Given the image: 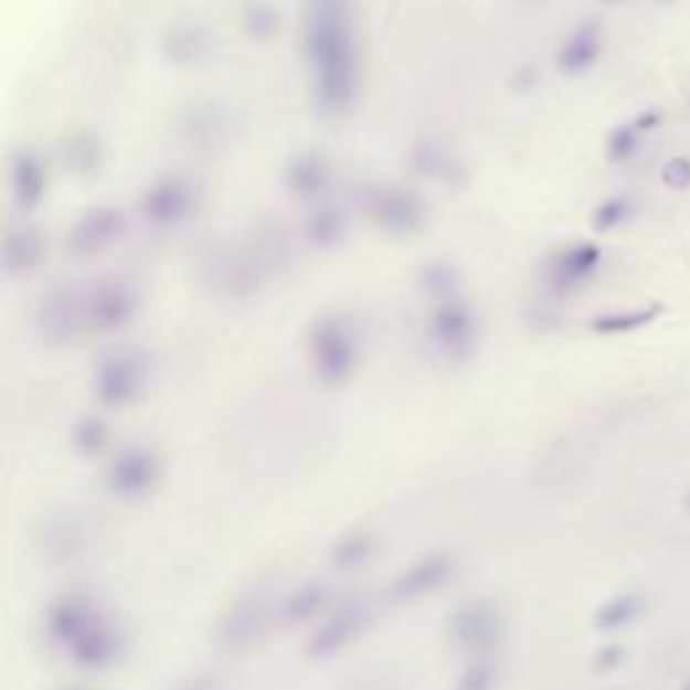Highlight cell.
<instances>
[{
    "label": "cell",
    "instance_id": "6da1fadb",
    "mask_svg": "<svg viewBox=\"0 0 690 690\" xmlns=\"http://www.w3.org/2000/svg\"><path fill=\"white\" fill-rule=\"evenodd\" d=\"M305 54L314 100L323 114L351 108L359 89V49L346 6H314L305 22Z\"/></svg>",
    "mask_w": 690,
    "mask_h": 690
},
{
    "label": "cell",
    "instance_id": "7a4b0ae2",
    "mask_svg": "<svg viewBox=\"0 0 690 690\" xmlns=\"http://www.w3.org/2000/svg\"><path fill=\"white\" fill-rule=\"evenodd\" d=\"M310 368L323 386H343L353 378L362 359L359 329L351 316L323 314L308 329Z\"/></svg>",
    "mask_w": 690,
    "mask_h": 690
},
{
    "label": "cell",
    "instance_id": "3957f363",
    "mask_svg": "<svg viewBox=\"0 0 690 690\" xmlns=\"http://www.w3.org/2000/svg\"><path fill=\"white\" fill-rule=\"evenodd\" d=\"M424 335L445 362H464L478 346V314L461 295L439 299L426 314Z\"/></svg>",
    "mask_w": 690,
    "mask_h": 690
},
{
    "label": "cell",
    "instance_id": "277c9868",
    "mask_svg": "<svg viewBox=\"0 0 690 690\" xmlns=\"http://www.w3.org/2000/svg\"><path fill=\"white\" fill-rule=\"evenodd\" d=\"M84 308H87L89 335H114L136 319L140 295L136 284L127 278L108 276L84 286Z\"/></svg>",
    "mask_w": 690,
    "mask_h": 690
},
{
    "label": "cell",
    "instance_id": "5b68a950",
    "mask_svg": "<svg viewBox=\"0 0 690 690\" xmlns=\"http://www.w3.org/2000/svg\"><path fill=\"white\" fill-rule=\"evenodd\" d=\"M198 205V187L187 176L168 173L146 187L140 198V219L151 230H176L194 216Z\"/></svg>",
    "mask_w": 690,
    "mask_h": 690
},
{
    "label": "cell",
    "instance_id": "8992f818",
    "mask_svg": "<svg viewBox=\"0 0 690 690\" xmlns=\"http://www.w3.org/2000/svg\"><path fill=\"white\" fill-rule=\"evenodd\" d=\"M149 381V362L136 348L106 353L95 370V396L106 407H127L144 394Z\"/></svg>",
    "mask_w": 690,
    "mask_h": 690
},
{
    "label": "cell",
    "instance_id": "52a82bcc",
    "mask_svg": "<svg viewBox=\"0 0 690 690\" xmlns=\"http://www.w3.org/2000/svg\"><path fill=\"white\" fill-rule=\"evenodd\" d=\"M364 211H368L375 227H381L392 237L415 235L426 224L424 198L407 187H370L364 194Z\"/></svg>",
    "mask_w": 690,
    "mask_h": 690
},
{
    "label": "cell",
    "instance_id": "ba28073f",
    "mask_svg": "<svg viewBox=\"0 0 690 690\" xmlns=\"http://www.w3.org/2000/svg\"><path fill=\"white\" fill-rule=\"evenodd\" d=\"M127 230H130V222L121 208L95 205L71 224L68 235H65V248L78 259H95V256L112 252L127 235Z\"/></svg>",
    "mask_w": 690,
    "mask_h": 690
},
{
    "label": "cell",
    "instance_id": "9c48e42d",
    "mask_svg": "<svg viewBox=\"0 0 690 690\" xmlns=\"http://www.w3.org/2000/svg\"><path fill=\"white\" fill-rule=\"evenodd\" d=\"M39 335L52 346L76 343L89 335L87 308H84V289H54L41 299L35 314Z\"/></svg>",
    "mask_w": 690,
    "mask_h": 690
},
{
    "label": "cell",
    "instance_id": "30bf717a",
    "mask_svg": "<svg viewBox=\"0 0 690 690\" xmlns=\"http://www.w3.org/2000/svg\"><path fill=\"white\" fill-rule=\"evenodd\" d=\"M335 168L327 155L308 149L291 157L284 168V187L291 198L302 203H321L323 194L332 189Z\"/></svg>",
    "mask_w": 690,
    "mask_h": 690
},
{
    "label": "cell",
    "instance_id": "8fae6325",
    "mask_svg": "<svg viewBox=\"0 0 690 690\" xmlns=\"http://www.w3.org/2000/svg\"><path fill=\"white\" fill-rule=\"evenodd\" d=\"M598 262H602V248L596 243H575V246L561 248L548 262V286L555 295H572L596 276Z\"/></svg>",
    "mask_w": 690,
    "mask_h": 690
},
{
    "label": "cell",
    "instance_id": "7c38bea8",
    "mask_svg": "<svg viewBox=\"0 0 690 690\" xmlns=\"http://www.w3.org/2000/svg\"><path fill=\"white\" fill-rule=\"evenodd\" d=\"M9 189L11 198H14V203L20 205L22 211H33V208L41 205V200L46 198L49 189V170L39 151L20 149L11 157Z\"/></svg>",
    "mask_w": 690,
    "mask_h": 690
},
{
    "label": "cell",
    "instance_id": "4fadbf2b",
    "mask_svg": "<svg viewBox=\"0 0 690 690\" xmlns=\"http://www.w3.org/2000/svg\"><path fill=\"white\" fill-rule=\"evenodd\" d=\"M46 259V241L33 227L6 230L3 235V270L9 278H28Z\"/></svg>",
    "mask_w": 690,
    "mask_h": 690
},
{
    "label": "cell",
    "instance_id": "5bb4252c",
    "mask_svg": "<svg viewBox=\"0 0 690 690\" xmlns=\"http://www.w3.org/2000/svg\"><path fill=\"white\" fill-rule=\"evenodd\" d=\"M160 473V464L157 456L146 448H127L125 454H119L112 464V488L121 497H138V493L149 491L151 484L157 480Z\"/></svg>",
    "mask_w": 690,
    "mask_h": 690
},
{
    "label": "cell",
    "instance_id": "9a60e30c",
    "mask_svg": "<svg viewBox=\"0 0 690 690\" xmlns=\"http://www.w3.org/2000/svg\"><path fill=\"white\" fill-rule=\"evenodd\" d=\"M602 52V33L596 22H583L577 30L566 35V41L559 49L555 65L564 76H580L591 68Z\"/></svg>",
    "mask_w": 690,
    "mask_h": 690
},
{
    "label": "cell",
    "instance_id": "2e32d148",
    "mask_svg": "<svg viewBox=\"0 0 690 690\" xmlns=\"http://www.w3.org/2000/svg\"><path fill=\"white\" fill-rule=\"evenodd\" d=\"M348 232V216L332 203H316L302 222V237L316 252H327L343 243Z\"/></svg>",
    "mask_w": 690,
    "mask_h": 690
},
{
    "label": "cell",
    "instance_id": "e0dca14e",
    "mask_svg": "<svg viewBox=\"0 0 690 690\" xmlns=\"http://www.w3.org/2000/svg\"><path fill=\"white\" fill-rule=\"evenodd\" d=\"M413 168L415 173L424 176V179L432 181H443V184H450L456 181V173H459V162L448 155V149L439 144H418L413 149Z\"/></svg>",
    "mask_w": 690,
    "mask_h": 690
},
{
    "label": "cell",
    "instance_id": "ac0fdd59",
    "mask_svg": "<svg viewBox=\"0 0 690 690\" xmlns=\"http://www.w3.org/2000/svg\"><path fill=\"white\" fill-rule=\"evenodd\" d=\"M418 284H421V289H424V295L432 299V302H439V299L461 295L459 273H456V267L450 265V262H443V259L429 262V265L421 270Z\"/></svg>",
    "mask_w": 690,
    "mask_h": 690
},
{
    "label": "cell",
    "instance_id": "d6986e66",
    "mask_svg": "<svg viewBox=\"0 0 690 690\" xmlns=\"http://www.w3.org/2000/svg\"><path fill=\"white\" fill-rule=\"evenodd\" d=\"M448 575V561L445 559H426L415 564L405 577L396 583V594L400 596H418L439 585V580Z\"/></svg>",
    "mask_w": 690,
    "mask_h": 690
},
{
    "label": "cell",
    "instance_id": "ffe728a7",
    "mask_svg": "<svg viewBox=\"0 0 690 690\" xmlns=\"http://www.w3.org/2000/svg\"><path fill=\"white\" fill-rule=\"evenodd\" d=\"M661 314L658 305H650L645 310H623V314H604L598 319L591 321V329L596 335H626L634 332V329H643L650 323L656 316Z\"/></svg>",
    "mask_w": 690,
    "mask_h": 690
},
{
    "label": "cell",
    "instance_id": "44dd1931",
    "mask_svg": "<svg viewBox=\"0 0 690 690\" xmlns=\"http://www.w3.org/2000/svg\"><path fill=\"white\" fill-rule=\"evenodd\" d=\"M168 52L176 63H194L208 52V35L194 24L173 28L168 33Z\"/></svg>",
    "mask_w": 690,
    "mask_h": 690
},
{
    "label": "cell",
    "instance_id": "7402d4cb",
    "mask_svg": "<svg viewBox=\"0 0 690 690\" xmlns=\"http://www.w3.org/2000/svg\"><path fill=\"white\" fill-rule=\"evenodd\" d=\"M639 615H643V598L623 594L602 604V609L596 613V626L604 628V631H613V628H623L634 623Z\"/></svg>",
    "mask_w": 690,
    "mask_h": 690
},
{
    "label": "cell",
    "instance_id": "603a6c76",
    "mask_svg": "<svg viewBox=\"0 0 690 690\" xmlns=\"http://www.w3.org/2000/svg\"><path fill=\"white\" fill-rule=\"evenodd\" d=\"M108 443V429L100 418H82L73 429V445H76L82 454L95 456L106 448Z\"/></svg>",
    "mask_w": 690,
    "mask_h": 690
},
{
    "label": "cell",
    "instance_id": "cb8c5ba5",
    "mask_svg": "<svg viewBox=\"0 0 690 690\" xmlns=\"http://www.w3.org/2000/svg\"><path fill=\"white\" fill-rule=\"evenodd\" d=\"M628 211H631V200L623 198V194H618V198L604 200V203L594 211V227L598 232H607V230L618 227L623 219L628 216Z\"/></svg>",
    "mask_w": 690,
    "mask_h": 690
},
{
    "label": "cell",
    "instance_id": "d4e9b609",
    "mask_svg": "<svg viewBox=\"0 0 690 690\" xmlns=\"http://www.w3.org/2000/svg\"><path fill=\"white\" fill-rule=\"evenodd\" d=\"M639 149V130L634 125H623L607 140V157L613 162H626Z\"/></svg>",
    "mask_w": 690,
    "mask_h": 690
},
{
    "label": "cell",
    "instance_id": "484cf974",
    "mask_svg": "<svg viewBox=\"0 0 690 690\" xmlns=\"http://www.w3.org/2000/svg\"><path fill=\"white\" fill-rule=\"evenodd\" d=\"M246 28L252 35H273L278 28V14L270 6H254L246 14Z\"/></svg>",
    "mask_w": 690,
    "mask_h": 690
},
{
    "label": "cell",
    "instance_id": "4316f807",
    "mask_svg": "<svg viewBox=\"0 0 690 690\" xmlns=\"http://www.w3.org/2000/svg\"><path fill=\"white\" fill-rule=\"evenodd\" d=\"M661 179L669 189H688L690 187V160L688 157H675V160H669L667 168H664Z\"/></svg>",
    "mask_w": 690,
    "mask_h": 690
},
{
    "label": "cell",
    "instance_id": "83f0119b",
    "mask_svg": "<svg viewBox=\"0 0 690 690\" xmlns=\"http://www.w3.org/2000/svg\"><path fill=\"white\" fill-rule=\"evenodd\" d=\"M620 658H623L620 647H604V650L598 652V669H615L620 664Z\"/></svg>",
    "mask_w": 690,
    "mask_h": 690
},
{
    "label": "cell",
    "instance_id": "f1b7e54d",
    "mask_svg": "<svg viewBox=\"0 0 690 690\" xmlns=\"http://www.w3.org/2000/svg\"><path fill=\"white\" fill-rule=\"evenodd\" d=\"M658 121H661V116H658L656 112H647L634 121V127H637L639 132H647V130H652V127H658Z\"/></svg>",
    "mask_w": 690,
    "mask_h": 690
},
{
    "label": "cell",
    "instance_id": "f546056e",
    "mask_svg": "<svg viewBox=\"0 0 690 690\" xmlns=\"http://www.w3.org/2000/svg\"><path fill=\"white\" fill-rule=\"evenodd\" d=\"M314 6H346V0H310Z\"/></svg>",
    "mask_w": 690,
    "mask_h": 690
},
{
    "label": "cell",
    "instance_id": "4dcf8cb0",
    "mask_svg": "<svg viewBox=\"0 0 690 690\" xmlns=\"http://www.w3.org/2000/svg\"><path fill=\"white\" fill-rule=\"evenodd\" d=\"M189 690H213V686H203V682H194V686L189 688Z\"/></svg>",
    "mask_w": 690,
    "mask_h": 690
},
{
    "label": "cell",
    "instance_id": "1f68e13d",
    "mask_svg": "<svg viewBox=\"0 0 690 690\" xmlns=\"http://www.w3.org/2000/svg\"><path fill=\"white\" fill-rule=\"evenodd\" d=\"M682 690H690V680H688V682H686V688H682Z\"/></svg>",
    "mask_w": 690,
    "mask_h": 690
},
{
    "label": "cell",
    "instance_id": "d6a6232c",
    "mask_svg": "<svg viewBox=\"0 0 690 690\" xmlns=\"http://www.w3.org/2000/svg\"><path fill=\"white\" fill-rule=\"evenodd\" d=\"M688 507H690V497H688Z\"/></svg>",
    "mask_w": 690,
    "mask_h": 690
}]
</instances>
